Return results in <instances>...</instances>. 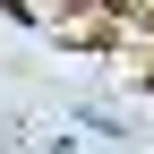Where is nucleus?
<instances>
[{
  "label": "nucleus",
  "mask_w": 154,
  "mask_h": 154,
  "mask_svg": "<svg viewBox=\"0 0 154 154\" xmlns=\"http://www.w3.org/2000/svg\"><path fill=\"white\" fill-rule=\"evenodd\" d=\"M120 9H154V0H120Z\"/></svg>",
  "instance_id": "1"
}]
</instances>
